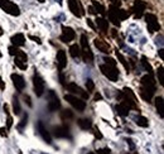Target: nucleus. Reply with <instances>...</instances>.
<instances>
[{
    "instance_id": "nucleus-1",
    "label": "nucleus",
    "mask_w": 164,
    "mask_h": 154,
    "mask_svg": "<svg viewBox=\"0 0 164 154\" xmlns=\"http://www.w3.org/2000/svg\"><path fill=\"white\" fill-rule=\"evenodd\" d=\"M157 86H155V80H154L153 74L148 73L142 77L140 80V96L143 97V100L150 102L154 94H155Z\"/></svg>"
},
{
    "instance_id": "nucleus-2",
    "label": "nucleus",
    "mask_w": 164,
    "mask_h": 154,
    "mask_svg": "<svg viewBox=\"0 0 164 154\" xmlns=\"http://www.w3.org/2000/svg\"><path fill=\"white\" fill-rule=\"evenodd\" d=\"M118 97H119L120 101L123 102L124 105H126V106L129 107V110H130V109H133V110H137V109H138V105H137V97H135L134 92L131 91L130 88L125 87L123 91L119 92Z\"/></svg>"
},
{
    "instance_id": "nucleus-3",
    "label": "nucleus",
    "mask_w": 164,
    "mask_h": 154,
    "mask_svg": "<svg viewBox=\"0 0 164 154\" xmlns=\"http://www.w3.org/2000/svg\"><path fill=\"white\" fill-rule=\"evenodd\" d=\"M81 57L86 63H88V64L93 63V54H92L90 46H88V40H87L86 34L81 35Z\"/></svg>"
},
{
    "instance_id": "nucleus-4",
    "label": "nucleus",
    "mask_w": 164,
    "mask_h": 154,
    "mask_svg": "<svg viewBox=\"0 0 164 154\" xmlns=\"http://www.w3.org/2000/svg\"><path fill=\"white\" fill-rule=\"evenodd\" d=\"M0 8L7 14H10L13 17L20 15V9L17 4H14L10 0H0Z\"/></svg>"
},
{
    "instance_id": "nucleus-5",
    "label": "nucleus",
    "mask_w": 164,
    "mask_h": 154,
    "mask_svg": "<svg viewBox=\"0 0 164 154\" xmlns=\"http://www.w3.org/2000/svg\"><path fill=\"white\" fill-rule=\"evenodd\" d=\"M100 71L102 72L105 77H107L110 81L112 82H116L119 80V71L116 67H112V66H109V64H101L100 66Z\"/></svg>"
},
{
    "instance_id": "nucleus-6",
    "label": "nucleus",
    "mask_w": 164,
    "mask_h": 154,
    "mask_svg": "<svg viewBox=\"0 0 164 154\" xmlns=\"http://www.w3.org/2000/svg\"><path fill=\"white\" fill-rule=\"evenodd\" d=\"M64 100L67 102H69V104H71L77 111H79V113L85 111V109H86V102L83 101V99H79V97H77V96L67 94V95H64Z\"/></svg>"
},
{
    "instance_id": "nucleus-7",
    "label": "nucleus",
    "mask_w": 164,
    "mask_h": 154,
    "mask_svg": "<svg viewBox=\"0 0 164 154\" xmlns=\"http://www.w3.org/2000/svg\"><path fill=\"white\" fill-rule=\"evenodd\" d=\"M145 22H147V27H148V30L150 33H154V32H158L160 29V24L158 22V18L155 14L153 13H148L145 14Z\"/></svg>"
},
{
    "instance_id": "nucleus-8",
    "label": "nucleus",
    "mask_w": 164,
    "mask_h": 154,
    "mask_svg": "<svg viewBox=\"0 0 164 154\" xmlns=\"http://www.w3.org/2000/svg\"><path fill=\"white\" fill-rule=\"evenodd\" d=\"M33 87H34V92H35V95L38 97H40L42 95H43V92H44V81H43L42 76L37 71L34 72V74H33Z\"/></svg>"
},
{
    "instance_id": "nucleus-9",
    "label": "nucleus",
    "mask_w": 164,
    "mask_h": 154,
    "mask_svg": "<svg viewBox=\"0 0 164 154\" xmlns=\"http://www.w3.org/2000/svg\"><path fill=\"white\" fill-rule=\"evenodd\" d=\"M47 107H48L49 113H54V111H57L61 107V102H59L58 96L56 95V92L52 90L48 91V105H47Z\"/></svg>"
},
{
    "instance_id": "nucleus-10",
    "label": "nucleus",
    "mask_w": 164,
    "mask_h": 154,
    "mask_svg": "<svg viewBox=\"0 0 164 154\" xmlns=\"http://www.w3.org/2000/svg\"><path fill=\"white\" fill-rule=\"evenodd\" d=\"M74 38H76V33H74V30L72 29L71 27L63 25L62 27V33H61V37H59V40H62L63 43H69V42L73 40Z\"/></svg>"
},
{
    "instance_id": "nucleus-11",
    "label": "nucleus",
    "mask_w": 164,
    "mask_h": 154,
    "mask_svg": "<svg viewBox=\"0 0 164 154\" xmlns=\"http://www.w3.org/2000/svg\"><path fill=\"white\" fill-rule=\"evenodd\" d=\"M67 1H68V8L71 10V13L74 17L81 18L83 15V8L81 5V3H79V0H67Z\"/></svg>"
},
{
    "instance_id": "nucleus-12",
    "label": "nucleus",
    "mask_w": 164,
    "mask_h": 154,
    "mask_svg": "<svg viewBox=\"0 0 164 154\" xmlns=\"http://www.w3.org/2000/svg\"><path fill=\"white\" fill-rule=\"evenodd\" d=\"M12 81H13V85H14V87L17 88L18 92L24 91L25 81H24V77H23V76H20V74H18V73H13L12 74Z\"/></svg>"
},
{
    "instance_id": "nucleus-13",
    "label": "nucleus",
    "mask_w": 164,
    "mask_h": 154,
    "mask_svg": "<svg viewBox=\"0 0 164 154\" xmlns=\"http://www.w3.org/2000/svg\"><path fill=\"white\" fill-rule=\"evenodd\" d=\"M145 9H147V4H145L143 0H135V3H134V5H133L131 12L134 13L135 18H142Z\"/></svg>"
},
{
    "instance_id": "nucleus-14",
    "label": "nucleus",
    "mask_w": 164,
    "mask_h": 154,
    "mask_svg": "<svg viewBox=\"0 0 164 154\" xmlns=\"http://www.w3.org/2000/svg\"><path fill=\"white\" fill-rule=\"evenodd\" d=\"M15 57V59H14V63L17 64V67H19L20 69H27L28 67V57L27 54L23 52V51H20L19 53H18L17 56H14Z\"/></svg>"
},
{
    "instance_id": "nucleus-15",
    "label": "nucleus",
    "mask_w": 164,
    "mask_h": 154,
    "mask_svg": "<svg viewBox=\"0 0 164 154\" xmlns=\"http://www.w3.org/2000/svg\"><path fill=\"white\" fill-rule=\"evenodd\" d=\"M109 19L114 25H120V19H119V7L116 5H110L109 8Z\"/></svg>"
},
{
    "instance_id": "nucleus-16",
    "label": "nucleus",
    "mask_w": 164,
    "mask_h": 154,
    "mask_svg": "<svg viewBox=\"0 0 164 154\" xmlns=\"http://www.w3.org/2000/svg\"><path fill=\"white\" fill-rule=\"evenodd\" d=\"M67 90L69 92H72V94H77L79 96H82V99H85V100L88 99V96H90V95H88V92L83 91L78 85H76V83H73V82L68 83V85H67Z\"/></svg>"
},
{
    "instance_id": "nucleus-17",
    "label": "nucleus",
    "mask_w": 164,
    "mask_h": 154,
    "mask_svg": "<svg viewBox=\"0 0 164 154\" xmlns=\"http://www.w3.org/2000/svg\"><path fill=\"white\" fill-rule=\"evenodd\" d=\"M37 128H38V133L40 134V137L43 138V140L47 143V144H51L52 143V137H51L49 132L44 128V125L42 121H38V124H37Z\"/></svg>"
},
{
    "instance_id": "nucleus-18",
    "label": "nucleus",
    "mask_w": 164,
    "mask_h": 154,
    "mask_svg": "<svg viewBox=\"0 0 164 154\" xmlns=\"http://www.w3.org/2000/svg\"><path fill=\"white\" fill-rule=\"evenodd\" d=\"M93 44H95V47L100 51V52H102V53H110V51H111L110 44L107 43V42L102 40L101 38H95V40H93Z\"/></svg>"
},
{
    "instance_id": "nucleus-19",
    "label": "nucleus",
    "mask_w": 164,
    "mask_h": 154,
    "mask_svg": "<svg viewBox=\"0 0 164 154\" xmlns=\"http://www.w3.org/2000/svg\"><path fill=\"white\" fill-rule=\"evenodd\" d=\"M57 67L59 71H62V69L66 68V66H67V56H66V52L63 49H59L57 52Z\"/></svg>"
},
{
    "instance_id": "nucleus-20",
    "label": "nucleus",
    "mask_w": 164,
    "mask_h": 154,
    "mask_svg": "<svg viewBox=\"0 0 164 154\" xmlns=\"http://www.w3.org/2000/svg\"><path fill=\"white\" fill-rule=\"evenodd\" d=\"M54 135L57 138H61V139H71V135H69V132H68V128L64 127V125H61V127H56L54 128Z\"/></svg>"
},
{
    "instance_id": "nucleus-21",
    "label": "nucleus",
    "mask_w": 164,
    "mask_h": 154,
    "mask_svg": "<svg viewBox=\"0 0 164 154\" xmlns=\"http://www.w3.org/2000/svg\"><path fill=\"white\" fill-rule=\"evenodd\" d=\"M10 40H12L13 46H15V47H22V46H24V43H25V37H24V34L18 33V34H14L10 38Z\"/></svg>"
},
{
    "instance_id": "nucleus-22",
    "label": "nucleus",
    "mask_w": 164,
    "mask_h": 154,
    "mask_svg": "<svg viewBox=\"0 0 164 154\" xmlns=\"http://www.w3.org/2000/svg\"><path fill=\"white\" fill-rule=\"evenodd\" d=\"M96 24L98 27V29H100L102 33L107 34V32H109V22H107L104 17H100L96 19Z\"/></svg>"
},
{
    "instance_id": "nucleus-23",
    "label": "nucleus",
    "mask_w": 164,
    "mask_h": 154,
    "mask_svg": "<svg viewBox=\"0 0 164 154\" xmlns=\"http://www.w3.org/2000/svg\"><path fill=\"white\" fill-rule=\"evenodd\" d=\"M155 107H157V113L159 114V116L164 118V101L162 96L155 97Z\"/></svg>"
},
{
    "instance_id": "nucleus-24",
    "label": "nucleus",
    "mask_w": 164,
    "mask_h": 154,
    "mask_svg": "<svg viewBox=\"0 0 164 154\" xmlns=\"http://www.w3.org/2000/svg\"><path fill=\"white\" fill-rule=\"evenodd\" d=\"M77 125L83 130H88V129H91V127H92V121L90 119H78L77 120Z\"/></svg>"
},
{
    "instance_id": "nucleus-25",
    "label": "nucleus",
    "mask_w": 164,
    "mask_h": 154,
    "mask_svg": "<svg viewBox=\"0 0 164 154\" xmlns=\"http://www.w3.org/2000/svg\"><path fill=\"white\" fill-rule=\"evenodd\" d=\"M69 54L76 59L79 58L81 57V47H79L78 44H72L71 47H69Z\"/></svg>"
},
{
    "instance_id": "nucleus-26",
    "label": "nucleus",
    "mask_w": 164,
    "mask_h": 154,
    "mask_svg": "<svg viewBox=\"0 0 164 154\" xmlns=\"http://www.w3.org/2000/svg\"><path fill=\"white\" fill-rule=\"evenodd\" d=\"M115 110H116V113H118L119 115H121V116H126V115L129 114V107L126 106V105H124L123 102H120V104L116 105Z\"/></svg>"
},
{
    "instance_id": "nucleus-27",
    "label": "nucleus",
    "mask_w": 164,
    "mask_h": 154,
    "mask_svg": "<svg viewBox=\"0 0 164 154\" xmlns=\"http://www.w3.org/2000/svg\"><path fill=\"white\" fill-rule=\"evenodd\" d=\"M135 123H137V125H139V127H142V128H148V125H149L148 119L145 118V116H142V115H138L137 118H135Z\"/></svg>"
},
{
    "instance_id": "nucleus-28",
    "label": "nucleus",
    "mask_w": 164,
    "mask_h": 154,
    "mask_svg": "<svg viewBox=\"0 0 164 154\" xmlns=\"http://www.w3.org/2000/svg\"><path fill=\"white\" fill-rule=\"evenodd\" d=\"M116 56H118V58H119V61H120V63L123 64L124 68L126 69V72H129V71H130V64H129L128 61H126V58L119 52V51H116Z\"/></svg>"
},
{
    "instance_id": "nucleus-29",
    "label": "nucleus",
    "mask_w": 164,
    "mask_h": 154,
    "mask_svg": "<svg viewBox=\"0 0 164 154\" xmlns=\"http://www.w3.org/2000/svg\"><path fill=\"white\" fill-rule=\"evenodd\" d=\"M92 7L95 8L96 13L101 14V15H105V7H104V5H101L100 3H97L96 0H93V1H92Z\"/></svg>"
},
{
    "instance_id": "nucleus-30",
    "label": "nucleus",
    "mask_w": 164,
    "mask_h": 154,
    "mask_svg": "<svg viewBox=\"0 0 164 154\" xmlns=\"http://www.w3.org/2000/svg\"><path fill=\"white\" fill-rule=\"evenodd\" d=\"M13 111H14V114H15V115H19V114H20V111H22V109H20V104H19V100H18L15 96L13 97Z\"/></svg>"
},
{
    "instance_id": "nucleus-31",
    "label": "nucleus",
    "mask_w": 164,
    "mask_h": 154,
    "mask_svg": "<svg viewBox=\"0 0 164 154\" xmlns=\"http://www.w3.org/2000/svg\"><path fill=\"white\" fill-rule=\"evenodd\" d=\"M142 63H143V66H144V68L148 71V73H153V68H152V66H150V63L148 62V59H147V57L145 56H143L142 57Z\"/></svg>"
},
{
    "instance_id": "nucleus-32",
    "label": "nucleus",
    "mask_w": 164,
    "mask_h": 154,
    "mask_svg": "<svg viewBox=\"0 0 164 154\" xmlns=\"http://www.w3.org/2000/svg\"><path fill=\"white\" fill-rule=\"evenodd\" d=\"M157 74H158V81H159V83H160L162 86H164V68H163V66H160V67L158 68Z\"/></svg>"
},
{
    "instance_id": "nucleus-33",
    "label": "nucleus",
    "mask_w": 164,
    "mask_h": 154,
    "mask_svg": "<svg viewBox=\"0 0 164 154\" xmlns=\"http://www.w3.org/2000/svg\"><path fill=\"white\" fill-rule=\"evenodd\" d=\"M61 118H62L63 120H69V119H73V113L71 110H63L62 113H61Z\"/></svg>"
},
{
    "instance_id": "nucleus-34",
    "label": "nucleus",
    "mask_w": 164,
    "mask_h": 154,
    "mask_svg": "<svg viewBox=\"0 0 164 154\" xmlns=\"http://www.w3.org/2000/svg\"><path fill=\"white\" fill-rule=\"evenodd\" d=\"M86 88H87V91H95V83H93V81L91 80V78H87V81H86Z\"/></svg>"
},
{
    "instance_id": "nucleus-35",
    "label": "nucleus",
    "mask_w": 164,
    "mask_h": 154,
    "mask_svg": "<svg viewBox=\"0 0 164 154\" xmlns=\"http://www.w3.org/2000/svg\"><path fill=\"white\" fill-rule=\"evenodd\" d=\"M126 18H129V13L126 12V10H124V9H120L119 8V19H120V22L121 20H125Z\"/></svg>"
},
{
    "instance_id": "nucleus-36",
    "label": "nucleus",
    "mask_w": 164,
    "mask_h": 154,
    "mask_svg": "<svg viewBox=\"0 0 164 154\" xmlns=\"http://www.w3.org/2000/svg\"><path fill=\"white\" fill-rule=\"evenodd\" d=\"M27 121H28V115L24 114V115H23V119L20 120V123L18 124V129H19V130H23V128H24L25 125H27Z\"/></svg>"
},
{
    "instance_id": "nucleus-37",
    "label": "nucleus",
    "mask_w": 164,
    "mask_h": 154,
    "mask_svg": "<svg viewBox=\"0 0 164 154\" xmlns=\"http://www.w3.org/2000/svg\"><path fill=\"white\" fill-rule=\"evenodd\" d=\"M19 52H20L19 47H15V46H10V47H9V53H10L12 56H17Z\"/></svg>"
},
{
    "instance_id": "nucleus-38",
    "label": "nucleus",
    "mask_w": 164,
    "mask_h": 154,
    "mask_svg": "<svg viewBox=\"0 0 164 154\" xmlns=\"http://www.w3.org/2000/svg\"><path fill=\"white\" fill-rule=\"evenodd\" d=\"M7 130H10V128H12V125H13V118L10 115H9V113L7 114Z\"/></svg>"
},
{
    "instance_id": "nucleus-39",
    "label": "nucleus",
    "mask_w": 164,
    "mask_h": 154,
    "mask_svg": "<svg viewBox=\"0 0 164 154\" xmlns=\"http://www.w3.org/2000/svg\"><path fill=\"white\" fill-rule=\"evenodd\" d=\"M104 61H105V63H106V64H109V66L116 67V61H114L112 58H110V57H106Z\"/></svg>"
},
{
    "instance_id": "nucleus-40",
    "label": "nucleus",
    "mask_w": 164,
    "mask_h": 154,
    "mask_svg": "<svg viewBox=\"0 0 164 154\" xmlns=\"http://www.w3.org/2000/svg\"><path fill=\"white\" fill-rule=\"evenodd\" d=\"M97 154H111V150L109 148H101L97 149Z\"/></svg>"
},
{
    "instance_id": "nucleus-41",
    "label": "nucleus",
    "mask_w": 164,
    "mask_h": 154,
    "mask_svg": "<svg viewBox=\"0 0 164 154\" xmlns=\"http://www.w3.org/2000/svg\"><path fill=\"white\" fill-rule=\"evenodd\" d=\"M24 100H25V104L29 106V107H32L33 106V104H32V101H30V96L29 95H24Z\"/></svg>"
},
{
    "instance_id": "nucleus-42",
    "label": "nucleus",
    "mask_w": 164,
    "mask_h": 154,
    "mask_svg": "<svg viewBox=\"0 0 164 154\" xmlns=\"http://www.w3.org/2000/svg\"><path fill=\"white\" fill-rule=\"evenodd\" d=\"M29 39H32L33 42H35V43H38V44H42V40H40V38H38V37L29 35Z\"/></svg>"
},
{
    "instance_id": "nucleus-43",
    "label": "nucleus",
    "mask_w": 164,
    "mask_h": 154,
    "mask_svg": "<svg viewBox=\"0 0 164 154\" xmlns=\"http://www.w3.org/2000/svg\"><path fill=\"white\" fill-rule=\"evenodd\" d=\"M86 23H87V25L91 28V29H93V30H96V27H95V24L92 23V20L91 19H86Z\"/></svg>"
},
{
    "instance_id": "nucleus-44",
    "label": "nucleus",
    "mask_w": 164,
    "mask_h": 154,
    "mask_svg": "<svg viewBox=\"0 0 164 154\" xmlns=\"http://www.w3.org/2000/svg\"><path fill=\"white\" fill-rule=\"evenodd\" d=\"M93 134H95V137L97 139H102V134L100 133V130H98L97 128H95V132H93Z\"/></svg>"
},
{
    "instance_id": "nucleus-45",
    "label": "nucleus",
    "mask_w": 164,
    "mask_h": 154,
    "mask_svg": "<svg viewBox=\"0 0 164 154\" xmlns=\"http://www.w3.org/2000/svg\"><path fill=\"white\" fill-rule=\"evenodd\" d=\"M126 142H128V144H129V147H130L131 150H134V149H135V145H134L133 140H131V139H126Z\"/></svg>"
},
{
    "instance_id": "nucleus-46",
    "label": "nucleus",
    "mask_w": 164,
    "mask_h": 154,
    "mask_svg": "<svg viewBox=\"0 0 164 154\" xmlns=\"http://www.w3.org/2000/svg\"><path fill=\"white\" fill-rule=\"evenodd\" d=\"M0 88H1V90H4V88H5V82L3 81L1 76H0Z\"/></svg>"
},
{
    "instance_id": "nucleus-47",
    "label": "nucleus",
    "mask_w": 164,
    "mask_h": 154,
    "mask_svg": "<svg viewBox=\"0 0 164 154\" xmlns=\"http://www.w3.org/2000/svg\"><path fill=\"white\" fill-rule=\"evenodd\" d=\"M109 1H111L112 4H114V5H116V7H120V0H109Z\"/></svg>"
},
{
    "instance_id": "nucleus-48",
    "label": "nucleus",
    "mask_w": 164,
    "mask_h": 154,
    "mask_svg": "<svg viewBox=\"0 0 164 154\" xmlns=\"http://www.w3.org/2000/svg\"><path fill=\"white\" fill-rule=\"evenodd\" d=\"M111 35L114 37V38H116V37H118V30H116V29H111Z\"/></svg>"
},
{
    "instance_id": "nucleus-49",
    "label": "nucleus",
    "mask_w": 164,
    "mask_h": 154,
    "mask_svg": "<svg viewBox=\"0 0 164 154\" xmlns=\"http://www.w3.org/2000/svg\"><path fill=\"white\" fill-rule=\"evenodd\" d=\"M88 12H90L91 14H97L96 10H95V8H93L92 5H91V7H88Z\"/></svg>"
},
{
    "instance_id": "nucleus-50",
    "label": "nucleus",
    "mask_w": 164,
    "mask_h": 154,
    "mask_svg": "<svg viewBox=\"0 0 164 154\" xmlns=\"http://www.w3.org/2000/svg\"><path fill=\"white\" fill-rule=\"evenodd\" d=\"M0 135H3V137H7V133H5V129H4V128H0Z\"/></svg>"
},
{
    "instance_id": "nucleus-51",
    "label": "nucleus",
    "mask_w": 164,
    "mask_h": 154,
    "mask_svg": "<svg viewBox=\"0 0 164 154\" xmlns=\"http://www.w3.org/2000/svg\"><path fill=\"white\" fill-rule=\"evenodd\" d=\"M95 100H96V101H97V100H101V95H100V94H96V95H95Z\"/></svg>"
},
{
    "instance_id": "nucleus-52",
    "label": "nucleus",
    "mask_w": 164,
    "mask_h": 154,
    "mask_svg": "<svg viewBox=\"0 0 164 154\" xmlns=\"http://www.w3.org/2000/svg\"><path fill=\"white\" fill-rule=\"evenodd\" d=\"M163 51H164V49H159V57H160L162 59L164 58V57H163Z\"/></svg>"
},
{
    "instance_id": "nucleus-53",
    "label": "nucleus",
    "mask_w": 164,
    "mask_h": 154,
    "mask_svg": "<svg viewBox=\"0 0 164 154\" xmlns=\"http://www.w3.org/2000/svg\"><path fill=\"white\" fill-rule=\"evenodd\" d=\"M3 34V29H1V27H0V35Z\"/></svg>"
},
{
    "instance_id": "nucleus-54",
    "label": "nucleus",
    "mask_w": 164,
    "mask_h": 154,
    "mask_svg": "<svg viewBox=\"0 0 164 154\" xmlns=\"http://www.w3.org/2000/svg\"><path fill=\"white\" fill-rule=\"evenodd\" d=\"M38 1H39V3H44V1H46V0H38Z\"/></svg>"
},
{
    "instance_id": "nucleus-55",
    "label": "nucleus",
    "mask_w": 164,
    "mask_h": 154,
    "mask_svg": "<svg viewBox=\"0 0 164 154\" xmlns=\"http://www.w3.org/2000/svg\"><path fill=\"white\" fill-rule=\"evenodd\" d=\"M3 57V54H1V52H0V58H1Z\"/></svg>"
},
{
    "instance_id": "nucleus-56",
    "label": "nucleus",
    "mask_w": 164,
    "mask_h": 154,
    "mask_svg": "<svg viewBox=\"0 0 164 154\" xmlns=\"http://www.w3.org/2000/svg\"><path fill=\"white\" fill-rule=\"evenodd\" d=\"M128 154H138V153H128Z\"/></svg>"
},
{
    "instance_id": "nucleus-57",
    "label": "nucleus",
    "mask_w": 164,
    "mask_h": 154,
    "mask_svg": "<svg viewBox=\"0 0 164 154\" xmlns=\"http://www.w3.org/2000/svg\"><path fill=\"white\" fill-rule=\"evenodd\" d=\"M88 154H95V153H88Z\"/></svg>"
}]
</instances>
